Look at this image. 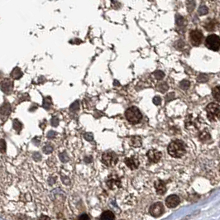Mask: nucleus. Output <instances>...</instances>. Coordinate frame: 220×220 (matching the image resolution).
Returning <instances> with one entry per match:
<instances>
[{
	"mask_svg": "<svg viewBox=\"0 0 220 220\" xmlns=\"http://www.w3.org/2000/svg\"><path fill=\"white\" fill-rule=\"evenodd\" d=\"M22 74H22V71H21V70L19 68H15L13 71V72H12L11 76L13 79H19L22 76Z\"/></svg>",
	"mask_w": 220,
	"mask_h": 220,
	"instance_id": "dca6fc26",
	"label": "nucleus"
},
{
	"mask_svg": "<svg viewBox=\"0 0 220 220\" xmlns=\"http://www.w3.org/2000/svg\"><path fill=\"white\" fill-rule=\"evenodd\" d=\"M13 127H14L16 130H20L21 129V123H20L17 120H15V121L13 122Z\"/></svg>",
	"mask_w": 220,
	"mask_h": 220,
	"instance_id": "72a5a7b5",
	"label": "nucleus"
},
{
	"mask_svg": "<svg viewBox=\"0 0 220 220\" xmlns=\"http://www.w3.org/2000/svg\"><path fill=\"white\" fill-rule=\"evenodd\" d=\"M131 141H132V143L134 146L139 147L142 145V139H141L140 137H133Z\"/></svg>",
	"mask_w": 220,
	"mask_h": 220,
	"instance_id": "a211bd4d",
	"label": "nucleus"
},
{
	"mask_svg": "<svg viewBox=\"0 0 220 220\" xmlns=\"http://www.w3.org/2000/svg\"><path fill=\"white\" fill-rule=\"evenodd\" d=\"M125 117L129 123L133 124L138 123L143 118L142 113L137 107H131L127 108L125 112Z\"/></svg>",
	"mask_w": 220,
	"mask_h": 220,
	"instance_id": "f03ea898",
	"label": "nucleus"
},
{
	"mask_svg": "<svg viewBox=\"0 0 220 220\" xmlns=\"http://www.w3.org/2000/svg\"><path fill=\"white\" fill-rule=\"evenodd\" d=\"M184 23V17L182 16H181V15L177 14V15L175 16V23H176V25L179 27H181L183 26Z\"/></svg>",
	"mask_w": 220,
	"mask_h": 220,
	"instance_id": "b1692460",
	"label": "nucleus"
},
{
	"mask_svg": "<svg viewBox=\"0 0 220 220\" xmlns=\"http://www.w3.org/2000/svg\"><path fill=\"white\" fill-rule=\"evenodd\" d=\"M203 38H204V35L200 30H192L190 33V39L193 46H198L200 45Z\"/></svg>",
	"mask_w": 220,
	"mask_h": 220,
	"instance_id": "423d86ee",
	"label": "nucleus"
},
{
	"mask_svg": "<svg viewBox=\"0 0 220 220\" xmlns=\"http://www.w3.org/2000/svg\"><path fill=\"white\" fill-rule=\"evenodd\" d=\"M158 90L161 91L162 93H165L166 91L169 90V86L168 84L165 83V82H163V83H161V84H158Z\"/></svg>",
	"mask_w": 220,
	"mask_h": 220,
	"instance_id": "6ab92c4d",
	"label": "nucleus"
},
{
	"mask_svg": "<svg viewBox=\"0 0 220 220\" xmlns=\"http://www.w3.org/2000/svg\"><path fill=\"white\" fill-rule=\"evenodd\" d=\"M180 202H181L180 198H179L177 195L172 194V195H170L169 197L166 198L165 204H166V205H167L169 208H175L180 204Z\"/></svg>",
	"mask_w": 220,
	"mask_h": 220,
	"instance_id": "6e6552de",
	"label": "nucleus"
},
{
	"mask_svg": "<svg viewBox=\"0 0 220 220\" xmlns=\"http://www.w3.org/2000/svg\"><path fill=\"white\" fill-rule=\"evenodd\" d=\"M114 84H117V86H118V85H119V83L116 80V81H114Z\"/></svg>",
	"mask_w": 220,
	"mask_h": 220,
	"instance_id": "a19ab883",
	"label": "nucleus"
},
{
	"mask_svg": "<svg viewBox=\"0 0 220 220\" xmlns=\"http://www.w3.org/2000/svg\"><path fill=\"white\" fill-rule=\"evenodd\" d=\"M51 105H52V100H51V99L50 98H46L45 99H44V102H43V107L46 108V109H48L51 107Z\"/></svg>",
	"mask_w": 220,
	"mask_h": 220,
	"instance_id": "bb28decb",
	"label": "nucleus"
},
{
	"mask_svg": "<svg viewBox=\"0 0 220 220\" xmlns=\"http://www.w3.org/2000/svg\"><path fill=\"white\" fill-rule=\"evenodd\" d=\"M208 118L210 121H215L219 118V105L215 103H211L206 108Z\"/></svg>",
	"mask_w": 220,
	"mask_h": 220,
	"instance_id": "20e7f679",
	"label": "nucleus"
},
{
	"mask_svg": "<svg viewBox=\"0 0 220 220\" xmlns=\"http://www.w3.org/2000/svg\"><path fill=\"white\" fill-rule=\"evenodd\" d=\"M125 163H126V165H127L130 169H132V170L137 169L138 167V165H139V162H138V161H137L136 158H134V157L126 158L125 159Z\"/></svg>",
	"mask_w": 220,
	"mask_h": 220,
	"instance_id": "f8f14e48",
	"label": "nucleus"
},
{
	"mask_svg": "<svg viewBox=\"0 0 220 220\" xmlns=\"http://www.w3.org/2000/svg\"><path fill=\"white\" fill-rule=\"evenodd\" d=\"M150 1H153V0H150Z\"/></svg>",
	"mask_w": 220,
	"mask_h": 220,
	"instance_id": "79ce46f5",
	"label": "nucleus"
},
{
	"mask_svg": "<svg viewBox=\"0 0 220 220\" xmlns=\"http://www.w3.org/2000/svg\"><path fill=\"white\" fill-rule=\"evenodd\" d=\"M213 96L214 97V99L218 102L220 99V93H219V86L218 85L216 87L213 89Z\"/></svg>",
	"mask_w": 220,
	"mask_h": 220,
	"instance_id": "4be33fe9",
	"label": "nucleus"
},
{
	"mask_svg": "<svg viewBox=\"0 0 220 220\" xmlns=\"http://www.w3.org/2000/svg\"><path fill=\"white\" fill-rule=\"evenodd\" d=\"M114 214H113V212H111L109 210L104 211L103 214H101L100 219L101 220H114Z\"/></svg>",
	"mask_w": 220,
	"mask_h": 220,
	"instance_id": "4468645a",
	"label": "nucleus"
},
{
	"mask_svg": "<svg viewBox=\"0 0 220 220\" xmlns=\"http://www.w3.org/2000/svg\"><path fill=\"white\" fill-rule=\"evenodd\" d=\"M81 41L80 40H79L78 38H76L75 40H74V43H77V44H79V43H80Z\"/></svg>",
	"mask_w": 220,
	"mask_h": 220,
	"instance_id": "ea45409f",
	"label": "nucleus"
},
{
	"mask_svg": "<svg viewBox=\"0 0 220 220\" xmlns=\"http://www.w3.org/2000/svg\"><path fill=\"white\" fill-rule=\"evenodd\" d=\"M13 82L9 80H5L0 84V88L4 93H9L13 90Z\"/></svg>",
	"mask_w": 220,
	"mask_h": 220,
	"instance_id": "9b49d317",
	"label": "nucleus"
},
{
	"mask_svg": "<svg viewBox=\"0 0 220 220\" xmlns=\"http://www.w3.org/2000/svg\"><path fill=\"white\" fill-rule=\"evenodd\" d=\"M185 146L184 143L180 140H175L170 143L168 146V152L172 157L180 158L185 154Z\"/></svg>",
	"mask_w": 220,
	"mask_h": 220,
	"instance_id": "f257e3e1",
	"label": "nucleus"
},
{
	"mask_svg": "<svg viewBox=\"0 0 220 220\" xmlns=\"http://www.w3.org/2000/svg\"><path fill=\"white\" fill-rule=\"evenodd\" d=\"M54 136H55V133H54V132H52V131L48 133V137H53Z\"/></svg>",
	"mask_w": 220,
	"mask_h": 220,
	"instance_id": "58836bf2",
	"label": "nucleus"
},
{
	"mask_svg": "<svg viewBox=\"0 0 220 220\" xmlns=\"http://www.w3.org/2000/svg\"><path fill=\"white\" fill-rule=\"evenodd\" d=\"M195 1L194 0H187L186 1V5H187V9L188 11L191 13V12H193L194 9V8H195Z\"/></svg>",
	"mask_w": 220,
	"mask_h": 220,
	"instance_id": "2eb2a0df",
	"label": "nucleus"
},
{
	"mask_svg": "<svg viewBox=\"0 0 220 220\" xmlns=\"http://www.w3.org/2000/svg\"><path fill=\"white\" fill-rule=\"evenodd\" d=\"M79 108H80V103H79V101H75L71 105L70 109L71 111H77L79 109Z\"/></svg>",
	"mask_w": 220,
	"mask_h": 220,
	"instance_id": "c85d7f7f",
	"label": "nucleus"
},
{
	"mask_svg": "<svg viewBox=\"0 0 220 220\" xmlns=\"http://www.w3.org/2000/svg\"><path fill=\"white\" fill-rule=\"evenodd\" d=\"M118 161V157L114 152H105L102 156V162L107 166H114Z\"/></svg>",
	"mask_w": 220,
	"mask_h": 220,
	"instance_id": "39448f33",
	"label": "nucleus"
},
{
	"mask_svg": "<svg viewBox=\"0 0 220 220\" xmlns=\"http://www.w3.org/2000/svg\"><path fill=\"white\" fill-rule=\"evenodd\" d=\"M0 152H2V153L6 152V143L3 139L0 140Z\"/></svg>",
	"mask_w": 220,
	"mask_h": 220,
	"instance_id": "cd10ccee",
	"label": "nucleus"
},
{
	"mask_svg": "<svg viewBox=\"0 0 220 220\" xmlns=\"http://www.w3.org/2000/svg\"><path fill=\"white\" fill-rule=\"evenodd\" d=\"M205 46L212 51L218 52L219 50L220 46L219 36L215 34H211L209 36H208L205 40Z\"/></svg>",
	"mask_w": 220,
	"mask_h": 220,
	"instance_id": "7ed1b4c3",
	"label": "nucleus"
},
{
	"mask_svg": "<svg viewBox=\"0 0 220 220\" xmlns=\"http://www.w3.org/2000/svg\"><path fill=\"white\" fill-rule=\"evenodd\" d=\"M60 157H61V160L63 162H68L69 157H68V156H67V154H66L65 152H64V153H61V156H60Z\"/></svg>",
	"mask_w": 220,
	"mask_h": 220,
	"instance_id": "7c9ffc66",
	"label": "nucleus"
},
{
	"mask_svg": "<svg viewBox=\"0 0 220 220\" xmlns=\"http://www.w3.org/2000/svg\"><path fill=\"white\" fill-rule=\"evenodd\" d=\"M154 76H155V78L156 79V80H162V79H163L164 78V76H165V74H164V72L162 71H156L154 72Z\"/></svg>",
	"mask_w": 220,
	"mask_h": 220,
	"instance_id": "393cba45",
	"label": "nucleus"
},
{
	"mask_svg": "<svg viewBox=\"0 0 220 220\" xmlns=\"http://www.w3.org/2000/svg\"><path fill=\"white\" fill-rule=\"evenodd\" d=\"M155 188L157 194H164L166 191L165 182L162 181H156L155 182Z\"/></svg>",
	"mask_w": 220,
	"mask_h": 220,
	"instance_id": "9d476101",
	"label": "nucleus"
},
{
	"mask_svg": "<svg viewBox=\"0 0 220 220\" xmlns=\"http://www.w3.org/2000/svg\"><path fill=\"white\" fill-rule=\"evenodd\" d=\"M204 28L207 31H213L215 28V23L213 20L209 21L206 24H204Z\"/></svg>",
	"mask_w": 220,
	"mask_h": 220,
	"instance_id": "f3484780",
	"label": "nucleus"
},
{
	"mask_svg": "<svg viewBox=\"0 0 220 220\" xmlns=\"http://www.w3.org/2000/svg\"><path fill=\"white\" fill-rule=\"evenodd\" d=\"M197 80L200 83H205L209 80V76L206 74H199V76L197 77Z\"/></svg>",
	"mask_w": 220,
	"mask_h": 220,
	"instance_id": "412c9836",
	"label": "nucleus"
},
{
	"mask_svg": "<svg viewBox=\"0 0 220 220\" xmlns=\"http://www.w3.org/2000/svg\"><path fill=\"white\" fill-rule=\"evenodd\" d=\"M175 99V93H170L166 96H165V100L169 102V101H171L172 99Z\"/></svg>",
	"mask_w": 220,
	"mask_h": 220,
	"instance_id": "2f4dec72",
	"label": "nucleus"
},
{
	"mask_svg": "<svg viewBox=\"0 0 220 220\" xmlns=\"http://www.w3.org/2000/svg\"><path fill=\"white\" fill-rule=\"evenodd\" d=\"M164 213V207L163 204L161 202H157L153 204L150 208V214H152V216L155 218L160 217L162 214Z\"/></svg>",
	"mask_w": 220,
	"mask_h": 220,
	"instance_id": "0eeeda50",
	"label": "nucleus"
},
{
	"mask_svg": "<svg viewBox=\"0 0 220 220\" xmlns=\"http://www.w3.org/2000/svg\"><path fill=\"white\" fill-rule=\"evenodd\" d=\"M209 12V9L205 5H201L200 8H199V10H198V13L201 16H204V15H206Z\"/></svg>",
	"mask_w": 220,
	"mask_h": 220,
	"instance_id": "aec40b11",
	"label": "nucleus"
},
{
	"mask_svg": "<svg viewBox=\"0 0 220 220\" xmlns=\"http://www.w3.org/2000/svg\"><path fill=\"white\" fill-rule=\"evenodd\" d=\"M84 137V139L86 140V141H89V142L93 141V138H94V137H93V134H92V133H85Z\"/></svg>",
	"mask_w": 220,
	"mask_h": 220,
	"instance_id": "c756f323",
	"label": "nucleus"
},
{
	"mask_svg": "<svg viewBox=\"0 0 220 220\" xmlns=\"http://www.w3.org/2000/svg\"><path fill=\"white\" fill-rule=\"evenodd\" d=\"M40 220H50V218L47 216H42L40 218Z\"/></svg>",
	"mask_w": 220,
	"mask_h": 220,
	"instance_id": "4c0bfd02",
	"label": "nucleus"
},
{
	"mask_svg": "<svg viewBox=\"0 0 220 220\" xmlns=\"http://www.w3.org/2000/svg\"><path fill=\"white\" fill-rule=\"evenodd\" d=\"M153 103L156 105H160V104H162V99L159 97V96H156V97L153 98Z\"/></svg>",
	"mask_w": 220,
	"mask_h": 220,
	"instance_id": "473e14b6",
	"label": "nucleus"
},
{
	"mask_svg": "<svg viewBox=\"0 0 220 220\" xmlns=\"http://www.w3.org/2000/svg\"><path fill=\"white\" fill-rule=\"evenodd\" d=\"M190 81L187 80H182L181 82L180 83V87L181 88L182 90H188V89L190 88Z\"/></svg>",
	"mask_w": 220,
	"mask_h": 220,
	"instance_id": "5701e85b",
	"label": "nucleus"
},
{
	"mask_svg": "<svg viewBox=\"0 0 220 220\" xmlns=\"http://www.w3.org/2000/svg\"><path fill=\"white\" fill-rule=\"evenodd\" d=\"M78 220H90V217L86 214H84L79 217Z\"/></svg>",
	"mask_w": 220,
	"mask_h": 220,
	"instance_id": "f704fd0d",
	"label": "nucleus"
},
{
	"mask_svg": "<svg viewBox=\"0 0 220 220\" xmlns=\"http://www.w3.org/2000/svg\"><path fill=\"white\" fill-rule=\"evenodd\" d=\"M200 138L202 141H208L209 139H210V135H209V133L208 132H203L202 133H200Z\"/></svg>",
	"mask_w": 220,
	"mask_h": 220,
	"instance_id": "a878e982",
	"label": "nucleus"
},
{
	"mask_svg": "<svg viewBox=\"0 0 220 220\" xmlns=\"http://www.w3.org/2000/svg\"><path fill=\"white\" fill-rule=\"evenodd\" d=\"M58 123H59V120L57 118H53L52 119V126H57L58 125Z\"/></svg>",
	"mask_w": 220,
	"mask_h": 220,
	"instance_id": "c9c22d12",
	"label": "nucleus"
},
{
	"mask_svg": "<svg viewBox=\"0 0 220 220\" xmlns=\"http://www.w3.org/2000/svg\"><path fill=\"white\" fill-rule=\"evenodd\" d=\"M147 157L152 162H158L162 158V153L156 150H150L147 152Z\"/></svg>",
	"mask_w": 220,
	"mask_h": 220,
	"instance_id": "1a4fd4ad",
	"label": "nucleus"
},
{
	"mask_svg": "<svg viewBox=\"0 0 220 220\" xmlns=\"http://www.w3.org/2000/svg\"><path fill=\"white\" fill-rule=\"evenodd\" d=\"M44 152L46 153H50V152H52V147L50 146H45V148H44Z\"/></svg>",
	"mask_w": 220,
	"mask_h": 220,
	"instance_id": "e433bc0d",
	"label": "nucleus"
},
{
	"mask_svg": "<svg viewBox=\"0 0 220 220\" xmlns=\"http://www.w3.org/2000/svg\"><path fill=\"white\" fill-rule=\"evenodd\" d=\"M107 184L110 189H114L115 187H120L121 186L119 179L117 178V177H110L108 180Z\"/></svg>",
	"mask_w": 220,
	"mask_h": 220,
	"instance_id": "ddd939ff",
	"label": "nucleus"
}]
</instances>
